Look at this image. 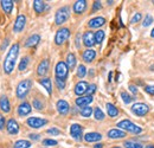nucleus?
Here are the masks:
<instances>
[{"mask_svg":"<svg viewBox=\"0 0 154 148\" xmlns=\"http://www.w3.org/2000/svg\"><path fill=\"white\" fill-rule=\"evenodd\" d=\"M18 54H19V44L16 43V44H13V45L10 48L7 55H6L5 59H4L2 68H4V72H5V74L10 75L13 71V69H14V66H16L17 58H18Z\"/></svg>","mask_w":154,"mask_h":148,"instance_id":"f257e3e1","label":"nucleus"},{"mask_svg":"<svg viewBox=\"0 0 154 148\" xmlns=\"http://www.w3.org/2000/svg\"><path fill=\"white\" fill-rule=\"evenodd\" d=\"M116 126H117L119 129H122V130H125V131H129V133H133V134H140V133L142 131V128H141V127L136 126L135 123H133V122L129 121V120H122V121H120Z\"/></svg>","mask_w":154,"mask_h":148,"instance_id":"f03ea898","label":"nucleus"},{"mask_svg":"<svg viewBox=\"0 0 154 148\" xmlns=\"http://www.w3.org/2000/svg\"><path fill=\"white\" fill-rule=\"evenodd\" d=\"M32 88V81L31 79H24L21 81L19 84L17 85V90H16V95L18 98H24L26 97V95L30 93Z\"/></svg>","mask_w":154,"mask_h":148,"instance_id":"7ed1b4c3","label":"nucleus"},{"mask_svg":"<svg viewBox=\"0 0 154 148\" xmlns=\"http://www.w3.org/2000/svg\"><path fill=\"white\" fill-rule=\"evenodd\" d=\"M70 17V7L69 6H63L56 12L55 16V23L57 25H62L65 21H68V19Z\"/></svg>","mask_w":154,"mask_h":148,"instance_id":"20e7f679","label":"nucleus"},{"mask_svg":"<svg viewBox=\"0 0 154 148\" xmlns=\"http://www.w3.org/2000/svg\"><path fill=\"white\" fill-rule=\"evenodd\" d=\"M55 72H56V77L60 78L63 81L66 79L68 74H69V68L66 65L65 62H58L56 64V69H55Z\"/></svg>","mask_w":154,"mask_h":148,"instance_id":"39448f33","label":"nucleus"},{"mask_svg":"<svg viewBox=\"0 0 154 148\" xmlns=\"http://www.w3.org/2000/svg\"><path fill=\"white\" fill-rule=\"evenodd\" d=\"M69 37H70V30L66 27H62L58 30L56 36H55V43L57 45H62L68 40Z\"/></svg>","mask_w":154,"mask_h":148,"instance_id":"423d86ee","label":"nucleus"},{"mask_svg":"<svg viewBox=\"0 0 154 148\" xmlns=\"http://www.w3.org/2000/svg\"><path fill=\"white\" fill-rule=\"evenodd\" d=\"M131 109H132V113L136 116H145L149 111V107L146 103H135L132 106Z\"/></svg>","mask_w":154,"mask_h":148,"instance_id":"0eeeda50","label":"nucleus"},{"mask_svg":"<svg viewBox=\"0 0 154 148\" xmlns=\"http://www.w3.org/2000/svg\"><path fill=\"white\" fill-rule=\"evenodd\" d=\"M26 123H27L29 127L35 128V129H38V128H42L43 126H45L48 123V120L40 119V117H30V119H27Z\"/></svg>","mask_w":154,"mask_h":148,"instance_id":"6e6552de","label":"nucleus"},{"mask_svg":"<svg viewBox=\"0 0 154 148\" xmlns=\"http://www.w3.org/2000/svg\"><path fill=\"white\" fill-rule=\"evenodd\" d=\"M25 25H26V17H25L24 14H19V16L17 17V19H16V21H14L13 31H14L16 33H19V32H21V31L24 30Z\"/></svg>","mask_w":154,"mask_h":148,"instance_id":"1a4fd4ad","label":"nucleus"},{"mask_svg":"<svg viewBox=\"0 0 154 148\" xmlns=\"http://www.w3.org/2000/svg\"><path fill=\"white\" fill-rule=\"evenodd\" d=\"M94 97L90 96V95H87V96H81V97H77L75 103H76L77 107H81V108H85L88 107L91 102H93Z\"/></svg>","mask_w":154,"mask_h":148,"instance_id":"9d476101","label":"nucleus"},{"mask_svg":"<svg viewBox=\"0 0 154 148\" xmlns=\"http://www.w3.org/2000/svg\"><path fill=\"white\" fill-rule=\"evenodd\" d=\"M6 129H7V133H8V134L16 135V134H18V131H19V125H18V122H17L14 119H10V120L7 121Z\"/></svg>","mask_w":154,"mask_h":148,"instance_id":"9b49d317","label":"nucleus"},{"mask_svg":"<svg viewBox=\"0 0 154 148\" xmlns=\"http://www.w3.org/2000/svg\"><path fill=\"white\" fill-rule=\"evenodd\" d=\"M83 44L87 46V48H91L94 46L96 43H95V33H93L91 31H87L84 35H83Z\"/></svg>","mask_w":154,"mask_h":148,"instance_id":"f8f14e48","label":"nucleus"},{"mask_svg":"<svg viewBox=\"0 0 154 148\" xmlns=\"http://www.w3.org/2000/svg\"><path fill=\"white\" fill-rule=\"evenodd\" d=\"M82 126H79L78 123H74L70 127V135L72 139H75L77 141H79L82 139Z\"/></svg>","mask_w":154,"mask_h":148,"instance_id":"ddd939ff","label":"nucleus"},{"mask_svg":"<svg viewBox=\"0 0 154 148\" xmlns=\"http://www.w3.org/2000/svg\"><path fill=\"white\" fill-rule=\"evenodd\" d=\"M56 107H57V110L60 115H66L69 113V109H70L69 103L65 100H59V101H57Z\"/></svg>","mask_w":154,"mask_h":148,"instance_id":"4468645a","label":"nucleus"},{"mask_svg":"<svg viewBox=\"0 0 154 148\" xmlns=\"http://www.w3.org/2000/svg\"><path fill=\"white\" fill-rule=\"evenodd\" d=\"M88 88H89V84L87 82H84V81H81V82L77 83L76 87H75V94L77 96H82L83 94H85L88 91Z\"/></svg>","mask_w":154,"mask_h":148,"instance_id":"2eb2a0df","label":"nucleus"},{"mask_svg":"<svg viewBox=\"0 0 154 148\" xmlns=\"http://www.w3.org/2000/svg\"><path fill=\"white\" fill-rule=\"evenodd\" d=\"M72 10H74V12H75L76 14L83 13V12L87 10V1H85V0H77L76 2L74 4Z\"/></svg>","mask_w":154,"mask_h":148,"instance_id":"dca6fc26","label":"nucleus"},{"mask_svg":"<svg viewBox=\"0 0 154 148\" xmlns=\"http://www.w3.org/2000/svg\"><path fill=\"white\" fill-rule=\"evenodd\" d=\"M127 136V134H126V131L122 129H110L108 131V137L109 139H123V137H126Z\"/></svg>","mask_w":154,"mask_h":148,"instance_id":"f3484780","label":"nucleus"},{"mask_svg":"<svg viewBox=\"0 0 154 148\" xmlns=\"http://www.w3.org/2000/svg\"><path fill=\"white\" fill-rule=\"evenodd\" d=\"M106 24V19L103 17H95L89 20V27L91 29H98Z\"/></svg>","mask_w":154,"mask_h":148,"instance_id":"a211bd4d","label":"nucleus"},{"mask_svg":"<svg viewBox=\"0 0 154 148\" xmlns=\"http://www.w3.org/2000/svg\"><path fill=\"white\" fill-rule=\"evenodd\" d=\"M31 110H32V107L30 106V103L23 102L18 107V115L19 116H26V115H29L31 113Z\"/></svg>","mask_w":154,"mask_h":148,"instance_id":"6ab92c4d","label":"nucleus"},{"mask_svg":"<svg viewBox=\"0 0 154 148\" xmlns=\"http://www.w3.org/2000/svg\"><path fill=\"white\" fill-rule=\"evenodd\" d=\"M49 59H43L40 63H39L38 68H37V74L39 76H44L46 75V72L49 71Z\"/></svg>","mask_w":154,"mask_h":148,"instance_id":"aec40b11","label":"nucleus"},{"mask_svg":"<svg viewBox=\"0 0 154 148\" xmlns=\"http://www.w3.org/2000/svg\"><path fill=\"white\" fill-rule=\"evenodd\" d=\"M102 139V135L100 133H95V131H91V133H87L84 135V140L87 142H97Z\"/></svg>","mask_w":154,"mask_h":148,"instance_id":"412c9836","label":"nucleus"},{"mask_svg":"<svg viewBox=\"0 0 154 148\" xmlns=\"http://www.w3.org/2000/svg\"><path fill=\"white\" fill-rule=\"evenodd\" d=\"M39 40H40V36L39 35H32L26 39L25 42V46L26 48H35L36 45H38Z\"/></svg>","mask_w":154,"mask_h":148,"instance_id":"4be33fe9","label":"nucleus"},{"mask_svg":"<svg viewBox=\"0 0 154 148\" xmlns=\"http://www.w3.org/2000/svg\"><path fill=\"white\" fill-rule=\"evenodd\" d=\"M83 60L85 62V63H91L94 59H95V57H96V52H95V50H93V49H88V50H85L84 52H83Z\"/></svg>","mask_w":154,"mask_h":148,"instance_id":"5701e85b","label":"nucleus"},{"mask_svg":"<svg viewBox=\"0 0 154 148\" xmlns=\"http://www.w3.org/2000/svg\"><path fill=\"white\" fill-rule=\"evenodd\" d=\"M0 109L4 113H10V110H11V104H10V101H8L7 96L2 95L0 97Z\"/></svg>","mask_w":154,"mask_h":148,"instance_id":"b1692460","label":"nucleus"},{"mask_svg":"<svg viewBox=\"0 0 154 148\" xmlns=\"http://www.w3.org/2000/svg\"><path fill=\"white\" fill-rule=\"evenodd\" d=\"M39 83L45 88V90L48 91L49 95H51V94H52V83H51V79H50V78L44 77V78H42V79L39 81Z\"/></svg>","mask_w":154,"mask_h":148,"instance_id":"393cba45","label":"nucleus"},{"mask_svg":"<svg viewBox=\"0 0 154 148\" xmlns=\"http://www.w3.org/2000/svg\"><path fill=\"white\" fill-rule=\"evenodd\" d=\"M1 2V7L4 10V12H6L7 14H10L13 10V1L12 0H2Z\"/></svg>","mask_w":154,"mask_h":148,"instance_id":"a878e982","label":"nucleus"},{"mask_svg":"<svg viewBox=\"0 0 154 148\" xmlns=\"http://www.w3.org/2000/svg\"><path fill=\"white\" fill-rule=\"evenodd\" d=\"M65 63H66L68 68L70 70H72L76 66V56L74 55V54H69V55L66 56V62Z\"/></svg>","mask_w":154,"mask_h":148,"instance_id":"bb28decb","label":"nucleus"},{"mask_svg":"<svg viewBox=\"0 0 154 148\" xmlns=\"http://www.w3.org/2000/svg\"><path fill=\"white\" fill-rule=\"evenodd\" d=\"M33 8H35V11L38 14L42 13V12H44V10H45V2L42 1V0H35L33 1Z\"/></svg>","mask_w":154,"mask_h":148,"instance_id":"cd10ccee","label":"nucleus"},{"mask_svg":"<svg viewBox=\"0 0 154 148\" xmlns=\"http://www.w3.org/2000/svg\"><path fill=\"white\" fill-rule=\"evenodd\" d=\"M106 108H107V113H108V115H109L110 117H116V116L119 115V110H117V108H116L114 104L107 103Z\"/></svg>","mask_w":154,"mask_h":148,"instance_id":"c85d7f7f","label":"nucleus"},{"mask_svg":"<svg viewBox=\"0 0 154 148\" xmlns=\"http://www.w3.org/2000/svg\"><path fill=\"white\" fill-rule=\"evenodd\" d=\"M31 147V142L27 140H18L14 143V148H30Z\"/></svg>","mask_w":154,"mask_h":148,"instance_id":"c756f323","label":"nucleus"},{"mask_svg":"<svg viewBox=\"0 0 154 148\" xmlns=\"http://www.w3.org/2000/svg\"><path fill=\"white\" fill-rule=\"evenodd\" d=\"M104 31H102V30H98L96 31V33H95V43L96 44H101L102 42H103V39H104Z\"/></svg>","mask_w":154,"mask_h":148,"instance_id":"7c9ffc66","label":"nucleus"},{"mask_svg":"<svg viewBox=\"0 0 154 148\" xmlns=\"http://www.w3.org/2000/svg\"><path fill=\"white\" fill-rule=\"evenodd\" d=\"M121 97H122V101H123L126 104H129V103L134 100L133 96H131L129 94H127L126 91H122V93H121Z\"/></svg>","mask_w":154,"mask_h":148,"instance_id":"2f4dec72","label":"nucleus"},{"mask_svg":"<svg viewBox=\"0 0 154 148\" xmlns=\"http://www.w3.org/2000/svg\"><path fill=\"white\" fill-rule=\"evenodd\" d=\"M29 62H30V59H29V57H24L21 60H20L19 63V66H18V69H19L20 71H24L26 68H27V65H29Z\"/></svg>","mask_w":154,"mask_h":148,"instance_id":"473e14b6","label":"nucleus"},{"mask_svg":"<svg viewBox=\"0 0 154 148\" xmlns=\"http://www.w3.org/2000/svg\"><path fill=\"white\" fill-rule=\"evenodd\" d=\"M93 108L91 107H85V108H82V110H81V115L83 116V117H90L91 116V114H93Z\"/></svg>","mask_w":154,"mask_h":148,"instance_id":"72a5a7b5","label":"nucleus"},{"mask_svg":"<svg viewBox=\"0 0 154 148\" xmlns=\"http://www.w3.org/2000/svg\"><path fill=\"white\" fill-rule=\"evenodd\" d=\"M85 75H87V68L84 65H82V64L78 65V68H77V76L79 78H83Z\"/></svg>","mask_w":154,"mask_h":148,"instance_id":"f704fd0d","label":"nucleus"},{"mask_svg":"<svg viewBox=\"0 0 154 148\" xmlns=\"http://www.w3.org/2000/svg\"><path fill=\"white\" fill-rule=\"evenodd\" d=\"M94 116H95V120H97V121L104 120V114H103V111L101 110L100 108H96V109L94 110Z\"/></svg>","mask_w":154,"mask_h":148,"instance_id":"c9c22d12","label":"nucleus"},{"mask_svg":"<svg viewBox=\"0 0 154 148\" xmlns=\"http://www.w3.org/2000/svg\"><path fill=\"white\" fill-rule=\"evenodd\" d=\"M123 145H125V148H143L141 143L133 142V141H126Z\"/></svg>","mask_w":154,"mask_h":148,"instance_id":"e433bc0d","label":"nucleus"},{"mask_svg":"<svg viewBox=\"0 0 154 148\" xmlns=\"http://www.w3.org/2000/svg\"><path fill=\"white\" fill-rule=\"evenodd\" d=\"M152 23H153V18H152V16H151V14H147V16L145 17V19H143L142 26H143V27H147V26H149Z\"/></svg>","mask_w":154,"mask_h":148,"instance_id":"4c0bfd02","label":"nucleus"},{"mask_svg":"<svg viewBox=\"0 0 154 148\" xmlns=\"http://www.w3.org/2000/svg\"><path fill=\"white\" fill-rule=\"evenodd\" d=\"M33 107H35L37 110H42V109L44 108V104H43L42 101H39L38 98H35V100H33Z\"/></svg>","mask_w":154,"mask_h":148,"instance_id":"58836bf2","label":"nucleus"},{"mask_svg":"<svg viewBox=\"0 0 154 148\" xmlns=\"http://www.w3.org/2000/svg\"><path fill=\"white\" fill-rule=\"evenodd\" d=\"M58 142L56 140H52V139H45V140H43V145H45V146H56Z\"/></svg>","mask_w":154,"mask_h":148,"instance_id":"ea45409f","label":"nucleus"},{"mask_svg":"<svg viewBox=\"0 0 154 148\" xmlns=\"http://www.w3.org/2000/svg\"><path fill=\"white\" fill-rule=\"evenodd\" d=\"M56 84H57V87L60 90L65 88V81H63V79H60V78H57V77H56Z\"/></svg>","mask_w":154,"mask_h":148,"instance_id":"a19ab883","label":"nucleus"},{"mask_svg":"<svg viewBox=\"0 0 154 148\" xmlns=\"http://www.w3.org/2000/svg\"><path fill=\"white\" fill-rule=\"evenodd\" d=\"M141 13L140 12H137V13H135L134 14V17L132 18V24H135V23H137V21H140L141 20Z\"/></svg>","mask_w":154,"mask_h":148,"instance_id":"79ce46f5","label":"nucleus"},{"mask_svg":"<svg viewBox=\"0 0 154 148\" xmlns=\"http://www.w3.org/2000/svg\"><path fill=\"white\" fill-rule=\"evenodd\" d=\"M101 8H102V4H101L100 1H95L94 5H93V10H91V11H93V12H96L97 10H101Z\"/></svg>","mask_w":154,"mask_h":148,"instance_id":"37998d69","label":"nucleus"},{"mask_svg":"<svg viewBox=\"0 0 154 148\" xmlns=\"http://www.w3.org/2000/svg\"><path fill=\"white\" fill-rule=\"evenodd\" d=\"M96 91V84H91V85H89V88H88V95H90V96H93V94Z\"/></svg>","mask_w":154,"mask_h":148,"instance_id":"c03bdc74","label":"nucleus"},{"mask_svg":"<svg viewBox=\"0 0 154 148\" xmlns=\"http://www.w3.org/2000/svg\"><path fill=\"white\" fill-rule=\"evenodd\" d=\"M48 134H51V135H59L60 134V130L58 128H50L48 129Z\"/></svg>","mask_w":154,"mask_h":148,"instance_id":"a18cd8bd","label":"nucleus"},{"mask_svg":"<svg viewBox=\"0 0 154 148\" xmlns=\"http://www.w3.org/2000/svg\"><path fill=\"white\" fill-rule=\"evenodd\" d=\"M5 125H6V120H5V116L0 114V130L4 129Z\"/></svg>","mask_w":154,"mask_h":148,"instance_id":"49530a36","label":"nucleus"},{"mask_svg":"<svg viewBox=\"0 0 154 148\" xmlns=\"http://www.w3.org/2000/svg\"><path fill=\"white\" fill-rule=\"evenodd\" d=\"M145 91L147 94H149V95H153L154 96V85H147L145 88Z\"/></svg>","mask_w":154,"mask_h":148,"instance_id":"de8ad7c7","label":"nucleus"},{"mask_svg":"<svg viewBox=\"0 0 154 148\" xmlns=\"http://www.w3.org/2000/svg\"><path fill=\"white\" fill-rule=\"evenodd\" d=\"M29 137H30L31 140H38L39 135L38 134H30V135H29Z\"/></svg>","mask_w":154,"mask_h":148,"instance_id":"09e8293b","label":"nucleus"},{"mask_svg":"<svg viewBox=\"0 0 154 148\" xmlns=\"http://www.w3.org/2000/svg\"><path fill=\"white\" fill-rule=\"evenodd\" d=\"M129 90H131L133 94L137 93V89H136V87H135V85H129Z\"/></svg>","mask_w":154,"mask_h":148,"instance_id":"8fccbe9b","label":"nucleus"},{"mask_svg":"<svg viewBox=\"0 0 154 148\" xmlns=\"http://www.w3.org/2000/svg\"><path fill=\"white\" fill-rule=\"evenodd\" d=\"M7 43H8V39H6V40H5V43H4L2 45H1V50H4V49L6 48V45H7Z\"/></svg>","mask_w":154,"mask_h":148,"instance_id":"3c124183","label":"nucleus"},{"mask_svg":"<svg viewBox=\"0 0 154 148\" xmlns=\"http://www.w3.org/2000/svg\"><path fill=\"white\" fill-rule=\"evenodd\" d=\"M94 148H103V145L102 143H97V145L94 146Z\"/></svg>","mask_w":154,"mask_h":148,"instance_id":"603ef678","label":"nucleus"},{"mask_svg":"<svg viewBox=\"0 0 154 148\" xmlns=\"http://www.w3.org/2000/svg\"><path fill=\"white\" fill-rule=\"evenodd\" d=\"M145 148H154V146L153 145H148V146H146Z\"/></svg>","mask_w":154,"mask_h":148,"instance_id":"864d4df0","label":"nucleus"},{"mask_svg":"<svg viewBox=\"0 0 154 148\" xmlns=\"http://www.w3.org/2000/svg\"><path fill=\"white\" fill-rule=\"evenodd\" d=\"M151 36H152V37H154V29L152 30V32H151Z\"/></svg>","mask_w":154,"mask_h":148,"instance_id":"5fc2aeb1","label":"nucleus"},{"mask_svg":"<svg viewBox=\"0 0 154 148\" xmlns=\"http://www.w3.org/2000/svg\"><path fill=\"white\" fill-rule=\"evenodd\" d=\"M113 148H121V147H119V146H115V147H113Z\"/></svg>","mask_w":154,"mask_h":148,"instance_id":"6e6d98bb","label":"nucleus"}]
</instances>
